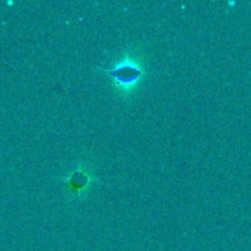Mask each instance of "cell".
Here are the masks:
<instances>
[{"label": "cell", "mask_w": 251, "mask_h": 251, "mask_svg": "<svg viewBox=\"0 0 251 251\" xmlns=\"http://www.w3.org/2000/svg\"><path fill=\"white\" fill-rule=\"evenodd\" d=\"M110 85L120 97L131 96L146 76L145 59L137 49H127L104 70Z\"/></svg>", "instance_id": "6da1fadb"}, {"label": "cell", "mask_w": 251, "mask_h": 251, "mask_svg": "<svg viewBox=\"0 0 251 251\" xmlns=\"http://www.w3.org/2000/svg\"><path fill=\"white\" fill-rule=\"evenodd\" d=\"M91 179L92 178H91L88 169L86 167H78L65 180L66 188H68L69 193L78 196L87 189V186H90Z\"/></svg>", "instance_id": "7a4b0ae2"}]
</instances>
